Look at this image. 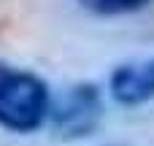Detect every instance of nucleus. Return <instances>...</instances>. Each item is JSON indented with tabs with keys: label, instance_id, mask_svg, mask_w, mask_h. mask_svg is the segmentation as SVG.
<instances>
[{
	"label": "nucleus",
	"instance_id": "nucleus-2",
	"mask_svg": "<svg viewBox=\"0 0 154 146\" xmlns=\"http://www.w3.org/2000/svg\"><path fill=\"white\" fill-rule=\"evenodd\" d=\"M54 135L62 141L89 138L103 122V98L95 84H76L65 89L49 108Z\"/></svg>",
	"mask_w": 154,
	"mask_h": 146
},
{
	"label": "nucleus",
	"instance_id": "nucleus-1",
	"mask_svg": "<svg viewBox=\"0 0 154 146\" xmlns=\"http://www.w3.org/2000/svg\"><path fill=\"white\" fill-rule=\"evenodd\" d=\"M51 95L41 76L0 60V127L8 133H32L49 119Z\"/></svg>",
	"mask_w": 154,
	"mask_h": 146
},
{
	"label": "nucleus",
	"instance_id": "nucleus-4",
	"mask_svg": "<svg viewBox=\"0 0 154 146\" xmlns=\"http://www.w3.org/2000/svg\"><path fill=\"white\" fill-rule=\"evenodd\" d=\"M76 3L95 16H125L149 8L154 0H76Z\"/></svg>",
	"mask_w": 154,
	"mask_h": 146
},
{
	"label": "nucleus",
	"instance_id": "nucleus-3",
	"mask_svg": "<svg viewBox=\"0 0 154 146\" xmlns=\"http://www.w3.org/2000/svg\"><path fill=\"white\" fill-rule=\"evenodd\" d=\"M108 89H111V98L127 108L152 103L154 100V57L116 65L111 79H108Z\"/></svg>",
	"mask_w": 154,
	"mask_h": 146
}]
</instances>
